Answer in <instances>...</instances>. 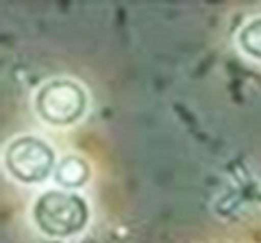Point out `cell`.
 <instances>
[{"instance_id": "cell-3", "label": "cell", "mask_w": 261, "mask_h": 243, "mask_svg": "<svg viewBox=\"0 0 261 243\" xmlns=\"http://www.w3.org/2000/svg\"><path fill=\"white\" fill-rule=\"evenodd\" d=\"M57 163L59 159L55 148L39 135H18L7 141L3 150L5 172L11 180L27 187L44 185L48 178H53Z\"/></svg>"}, {"instance_id": "cell-2", "label": "cell", "mask_w": 261, "mask_h": 243, "mask_svg": "<svg viewBox=\"0 0 261 243\" xmlns=\"http://www.w3.org/2000/svg\"><path fill=\"white\" fill-rule=\"evenodd\" d=\"M33 111L44 124L53 128H72L87 115L89 94L79 80L55 76L35 89Z\"/></svg>"}, {"instance_id": "cell-1", "label": "cell", "mask_w": 261, "mask_h": 243, "mask_svg": "<svg viewBox=\"0 0 261 243\" xmlns=\"http://www.w3.org/2000/svg\"><path fill=\"white\" fill-rule=\"evenodd\" d=\"M31 222L44 237L68 241L87 230L92 208L83 193L68 189H44L31 204Z\"/></svg>"}, {"instance_id": "cell-5", "label": "cell", "mask_w": 261, "mask_h": 243, "mask_svg": "<svg viewBox=\"0 0 261 243\" xmlns=\"http://www.w3.org/2000/svg\"><path fill=\"white\" fill-rule=\"evenodd\" d=\"M235 42H238V48L242 50V54H246L248 59L261 63V15L248 18L242 24L238 35H235Z\"/></svg>"}, {"instance_id": "cell-4", "label": "cell", "mask_w": 261, "mask_h": 243, "mask_svg": "<svg viewBox=\"0 0 261 243\" xmlns=\"http://www.w3.org/2000/svg\"><path fill=\"white\" fill-rule=\"evenodd\" d=\"M92 178V165L83 155L76 152H68L59 159L55 169L53 180L59 189H68V191H81L89 183Z\"/></svg>"}]
</instances>
